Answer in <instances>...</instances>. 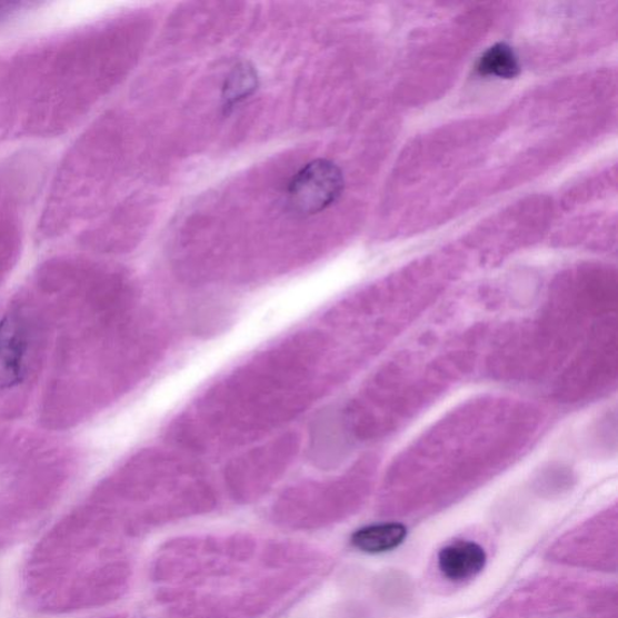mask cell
Listing matches in <instances>:
<instances>
[{
  "label": "cell",
  "instance_id": "277c9868",
  "mask_svg": "<svg viewBox=\"0 0 618 618\" xmlns=\"http://www.w3.org/2000/svg\"><path fill=\"white\" fill-rule=\"evenodd\" d=\"M407 537L400 524H383L361 528L353 534L352 544L365 554H383L397 549Z\"/></svg>",
  "mask_w": 618,
  "mask_h": 618
},
{
  "label": "cell",
  "instance_id": "8992f818",
  "mask_svg": "<svg viewBox=\"0 0 618 618\" xmlns=\"http://www.w3.org/2000/svg\"><path fill=\"white\" fill-rule=\"evenodd\" d=\"M258 88V74L255 67L249 63H240L225 81L222 100L225 108H233L241 103Z\"/></svg>",
  "mask_w": 618,
  "mask_h": 618
},
{
  "label": "cell",
  "instance_id": "3957f363",
  "mask_svg": "<svg viewBox=\"0 0 618 618\" xmlns=\"http://www.w3.org/2000/svg\"><path fill=\"white\" fill-rule=\"evenodd\" d=\"M487 555L480 545L459 541L448 545L439 554V568L446 579L467 581L479 575L486 566Z\"/></svg>",
  "mask_w": 618,
  "mask_h": 618
},
{
  "label": "cell",
  "instance_id": "6da1fadb",
  "mask_svg": "<svg viewBox=\"0 0 618 618\" xmlns=\"http://www.w3.org/2000/svg\"><path fill=\"white\" fill-rule=\"evenodd\" d=\"M343 188L340 168L328 160H316L290 181L288 203L298 215H317L339 200Z\"/></svg>",
  "mask_w": 618,
  "mask_h": 618
},
{
  "label": "cell",
  "instance_id": "7a4b0ae2",
  "mask_svg": "<svg viewBox=\"0 0 618 618\" xmlns=\"http://www.w3.org/2000/svg\"><path fill=\"white\" fill-rule=\"evenodd\" d=\"M26 321L19 315L0 320V390L19 386L24 378L30 347Z\"/></svg>",
  "mask_w": 618,
  "mask_h": 618
},
{
  "label": "cell",
  "instance_id": "5b68a950",
  "mask_svg": "<svg viewBox=\"0 0 618 618\" xmlns=\"http://www.w3.org/2000/svg\"><path fill=\"white\" fill-rule=\"evenodd\" d=\"M477 70L485 77L511 79L519 73V62L511 47L499 43L482 54Z\"/></svg>",
  "mask_w": 618,
  "mask_h": 618
}]
</instances>
